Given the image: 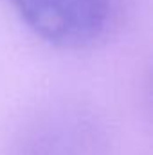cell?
<instances>
[{"label": "cell", "instance_id": "cell-1", "mask_svg": "<svg viewBox=\"0 0 153 155\" xmlns=\"http://www.w3.org/2000/svg\"><path fill=\"white\" fill-rule=\"evenodd\" d=\"M110 137L92 110L77 103H54L24 126L18 155H110Z\"/></svg>", "mask_w": 153, "mask_h": 155}, {"label": "cell", "instance_id": "cell-2", "mask_svg": "<svg viewBox=\"0 0 153 155\" xmlns=\"http://www.w3.org/2000/svg\"><path fill=\"white\" fill-rule=\"evenodd\" d=\"M20 18L58 47L94 43L108 25L110 0H9Z\"/></svg>", "mask_w": 153, "mask_h": 155}]
</instances>
